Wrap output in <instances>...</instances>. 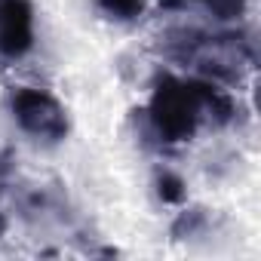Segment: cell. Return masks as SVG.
Here are the masks:
<instances>
[{
    "instance_id": "cell-1",
    "label": "cell",
    "mask_w": 261,
    "mask_h": 261,
    "mask_svg": "<svg viewBox=\"0 0 261 261\" xmlns=\"http://www.w3.org/2000/svg\"><path fill=\"white\" fill-rule=\"evenodd\" d=\"M13 108H16L19 123L28 129V133H34V136H62L65 117H62L59 105H56L49 95L22 89V92L13 98Z\"/></svg>"
}]
</instances>
